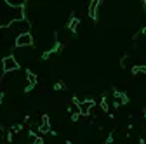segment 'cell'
<instances>
[{
  "label": "cell",
  "mask_w": 146,
  "mask_h": 144,
  "mask_svg": "<svg viewBox=\"0 0 146 144\" xmlns=\"http://www.w3.org/2000/svg\"><path fill=\"white\" fill-rule=\"evenodd\" d=\"M2 69L5 73H12V71L19 69V63H17V59L14 56H5L2 59Z\"/></svg>",
  "instance_id": "1"
},
{
  "label": "cell",
  "mask_w": 146,
  "mask_h": 144,
  "mask_svg": "<svg viewBox=\"0 0 146 144\" xmlns=\"http://www.w3.org/2000/svg\"><path fill=\"white\" fill-rule=\"evenodd\" d=\"M98 7H99V0H92V2H90V5H89V16H90V17H96V16H98V14H96Z\"/></svg>",
  "instance_id": "4"
},
{
  "label": "cell",
  "mask_w": 146,
  "mask_h": 144,
  "mask_svg": "<svg viewBox=\"0 0 146 144\" xmlns=\"http://www.w3.org/2000/svg\"><path fill=\"white\" fill-rule=\"evenodd\" d=\"M144 5H146V2H144Z\"/></svg>",
  "instance_id": "5"
},
{
  "label": "cell",
  "mask_w": 146,
  "mask_h": 144,
  "mask_svg": "<svg viewBox=\"0 0 146 144\" xmlns=\"http://www.w3.org/2000/svg\"><path fill=\"white\" fill-rule=\"evenodd\" d=\"M77 104L80 108V115H89L94 108V101H77Z\"/></svg>",
  "instance_id": "3"
},
{
  "label": "cell",
  "mask_w": 146,
  "mask_h": 144,
  "mask_svg": "<svg viewBox=\"0 0 146 144\" xmlns=\"http://www.w3.org/2000/svg\"><path fill=\"white\" fill-rule=\"evenodd\" d=\"M33 45V37L31 33H25V35H19L16 38V47L17 49H26V47H31Z\"/></svg>",
  "instance_id": "2"
}]
</instances>
